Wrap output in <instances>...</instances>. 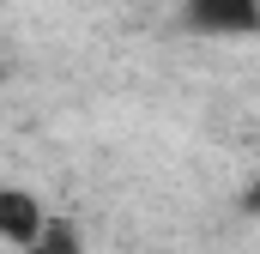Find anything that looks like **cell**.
<instances>
[{
	"mask_svg": "<svg viewBox=\"0 0 260 254\" xmlns=\"http://www.w3.org/2000/svg\"><path fill=\"white\" fill-rule=\"evenodd\" d=\"M182 24L194 37H254L260 0H182Z\"/></svg>",
	"mask_w": 260,
	"mask_h": 254,
	"instance_id": "1",
	"label": "cell"
},
{
	"mask_svg": "<svg viewBox=\"0 0 260 254\" xmlns=\"http://www.w3.org/2000/svg\"><path fill=\"white\" fill-rule=\"evenodd\" d=\"M18 254H91V236H85V224H79V218H67V212H49L43 236H37L30 248H18Z\"/></svg>",
	"mask_w": 260,
	"mask_h": 254,
	"instance_id": "3",
	"label": "cell"
},
{
	"mask_svg": "<svg viewBox=\"0 0 260 254\" xmlns=\"http://www.w3.org/2000/svg\"><path fill=\"white\" fill-rule=\"evenodd\" d=\"M242 212L260 218V164H254V176H248V188H242Z\"/></svg>",
	"mask_w": 260,
	"mask_h": 254,
	"instance_id": "4",
	"label": "cell"
},
{
	"mask_svg": "<svg viewBox=\"0 0 260 254\" xmlns=\"http://www.w3.org/2000/svg\"><path fill=\"white\" fill-rule=\"evenodd\" d=\"M43 224H49V206L37 200L30 188H0V236L12 242V248H30L37 236H43Z\"/></svg>",
	"mask_w": 260,
	"mask_h": 254,
	"instance_id": "2",
	"label": "cell"
}]
</instances>
